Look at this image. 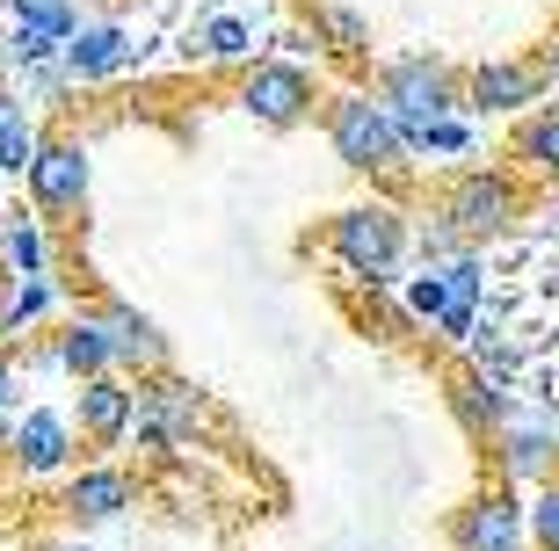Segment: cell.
Wrapping results in <instances>:
<instances>
[{"label":"cell","mask_w":559,"mask_h":551,"mask_svg":"<svg viewBox=\"0 0 559 551\" xmlns=\"http://www.w3.org/2000/svg\"><path fill=\"white\" fill-rule=\"evenodd\" d=\"M328 254L342 268H349L356 284H393L400 262H407V218H400L393 204H349V211H334L328 218Z\"/></svg>","instance_id":"cell-2"},{"label":"cell","mask_w":559,"mask_h":551,"mask_svg":"<svg viewBox=\"0 0 559 551\" xmlns=\"http://www.w3.org/2000/svg\"><path fill=\"white\" fill-rule=\"evenodd\" d=\"M59 312V284L51 276H0V334L8 342H29Z\"/></svg>","instance_id":"cell-16"},{"label":"cell","mask_w":559,"mask_h":551,"mask_svg":"<svg viewBox=\"0 0 559 551\" xmlns=\"http://www.w3.org/2000/svg\"><path fill=\"white\" fill-rule=\"evenodd\" d=\"M457 103L479 109V117H523V109L545 103V73L523 59H487L457 81Z\"/></svg>","instance_id":"cell-10"},{"label":"cell","mask_w":559,"mask_h":551,"mask_svg":"<svg viewBox=\"0 0 559 551\" xmlns=\"http://www.w3.org/2000/svg\"><path fill=\"white\" fill-rule=\"evenodd\" d=\"M51 363L66 370V378H73V385H81V378H103V370H117V356H109V334H103V320H95V312H73V320H66L59 334H51Z\"/></svg>","instance_id":"cell-17"},{"label":"cell","mask_w":559,"mask_h":551,"mask_svg":"<svg viewBox=\"0 0 559 551\" xmlns=\"http://www.w3.org/2000/svg\"><path fill=\"white\" fill-rule=\"evenodd\" d=\"M0 348H8V334H0Z\"/></svg>","instance_id":"cell-31"},{"label":"cell","mask_w":559,"mask_h":551,"mask_svg":"<svg viewBox=\"0 0 559 551\" xmlns=\"http://www.w3.org/2000/svg\"><path fill=\"white\" fill-rule=\"evenodd\" d=\"M15 399H22V363L8 356V348H0V414L15 407Z\"/></svg>","instance_id":"cell-27"},{"label":"cell","mask_w":559,"mask_h":551,"mask_svg":"<svg viewBox=\"0 0 559 551\" xmlns=\"http://www.w3.org/2000/svg\"><path fill=\"white\" fill-rule=\"evenodd\" d=\"M457 414H465L473 429H495L501 421V385L479 378V370H465V378H457Z\"/></svg>","instance_id":"cell-24"},{"label":"cell","mask_w":559,"mask_h":551,"mask_svg":"<svg viewBox=\"0 0 559 551\" xmlns=\"http://www.w3.org/2000/svg\"><path fill=\"white\" fill-rule=\"evenodd\" d=\"M189 51L204 65H248L254 59V22L248 15H211V22H197Z\"/></svg>","instance_id":"cell-19"},{"label":"cell","mask_w":559,"mask_h":551,"mask_svg":"<svg viewBox=\"0 0 559 551\" xmlns=\"http://www.w3.org/2000/svg\"><path fill=\"white\" fill-rule=\"evenodd\" d=\"M233 103L248 109L262 131H298V123L312 117V103H320V87H312V73L298 59H248Z\"/></svg>","instance_id":"cell-6"},{"label":"cell","mask_w":559,"mask_h":551,"mask_svg":"<svg viewBox=\"0 0 559 551\" xmlns=\"http://www.w3.org/2000/svg\"><path fill=\"white\" fill-rule=\"evenodd\" d=\"M37 551H95V544H81V537H44Z\"/></svg>","instance_id":"cell-28"},{"label":"cell","mask_w":559,"mask_h":551,"mask_svg":"<svg viewBox=\"0 0 559 551\" xmlns=\"http://www.w3.org/2000/svg\"><path fill=\"white\" fill-rule=\"evenodd\" d=\"M0 457H8V414H0Z\"/></svg>","instance_id":"cell-29"},{"label":"cell","mask_w":559,"mask_h":551,"mask_svg":"<svg viewBox=\"0 0 559 551\" xmlns=\"http://www.w3.org/2000/svg\"><path fill=\"white\" fill-rule=\"evenodd\" d=\"M73 435H87L95 450H117L131 435V378H117V370H103V378H81L73 385Z\"/></svg>","instance_id":"cell-12"},{"label":"cell","mask_w":559,"mask_h":551,"mask_svg":"<svg viewBox=\"0 0 559 551\" xmlns=\"http://www.w3.org/2000/svg\"><path fill=\"white\" fill-rule=\"evenodd\" d=\"M523 537H538V551H559V479H545L531 515H523Z\"/></svg>","instance_id":"cell-26"},{"label":"cell","mask_w":559,"mask_h":551,"mask_svg":"<svg viewBox=\"0 0 559 551\" xmlns=\"http://www.w3.org/2000/svg\"><path fill=\"white\" fill-rule=\"evenodd\" d=\"M451 544L457 551H523V501L516 493H479L473 508L451 523Z\"/></svg>","instance_id":"cell-15"},{"label":"cell","mask_w":559,"mask_h":551,"mask_svg":"<svg viewBox=\"0 0 559 551\" xmlns=\"http://www.w3.org/2000/svg\"><path fill=\"white\" fill-rule=\"evenodd\" d=\"M436 218L451 225L465 247L495 240V232H509V225L523 218V189H516V175H501V167H465V175H451Z\"/></svg>","instance_id":"cell-4"},{"label":"cell","mask_w":559,"mask_h":551,"mask_svg":"<svg viewBox=\"0 0 559 551\" xmlns=\"http://www.w3.org/2000/svg\"><path fill=\"white\" fill-rule=\"evenodd\" d=\"M407 153H473V123L465 117H429V123H400Z\"/></svg>","instance_id":"cell-23"},{"label":"cell","mask_w":559,"mask_h":551,"mask_svg":"<svg viewBox=\"0 0 559 551\" xmlns=\"http://www.w3.org/2000/svg\"><path fill=\"white\" fill-rule=\"evenodd\" d=\"M0 87H8V51H0Z\"/></svg>","instance_id":"cell-30"},{"label":"cell","mask_w":559,"mask_h":551,"mask_svg":"<svg viewBox=\"0 0 559 551\" xmlns=\"http://www.w3.org/2000/svg\"><path fill=\"white\" fill-rule=\"evenodd\" d=\"M312 37L328 44L334 59H371V22L342 0H312Z\"/></svg>","instance_id":"cell-20"},{"label":"cell","mask_w":559,"mask_h":551,"mask_svg":"<svg viewBox=\"0 0 559 551\" xmlns=\"http://www.w3.org/2000/svg\"><path fill=\"white\" fill-rule=\"evenodd\" d=\"M22 182H29V211L37 218H81L87 189H95V160H87L81 139H44Z\"/></svg>","instance_id":"cell-7"},{"label":"cell","mask_w":559,"mask_h":551,"mask_svg":"<svg viewBox=\"0 0 559 551\" xmlns=\"http://www.w3.org/2000/svg\"><path fill=\"white\" fill-rule=\"evenodd\" d=\"M37 145H44V131L29 117H22V103L15 109H0V175H29V160H37Z\"/></svg>","instance_id":"cell-22"},{"label":"cell","mask_w":559,"mask_h":551,"mask_svg":"<svg viewBox=\"0 0 559 551\" xmlns=\"http://www.w3.org/2000/svg\"><path fill=\"white\" fill-rule=\"evenodd\" d=\"M197 429H204V399H197V385H182L175 370L131 378V435H139V450L175 457V450L197 443Z\"/></svg>","instance_id":"cell-3"},{"label":"cell","mask_w":559,"mask_h":551,"mask_svg":"<svg viewBox=\"0 0 559 551\" xmlns=\"http://www.w3.org/2000/svg\"><path fill=\"white\" fill-rule=\"evenodd\" d=\"M95 320H103V334H109L117 378H153V370H167V334L153 327L139 306H124V298H103V306H95Z\"/></svg>","instance_id":"cell-13"},{"label":"cell","mask_w":559,"mask_h":551,"mask_svg":"<svg viewBox=\"0 0 559 551\" xmlns=\"http://www.w3.org/2000/svg\"><path fill=\"white\" fill-rule=\"evenodd\" d=\"M0 262H8V276H51V232H44V218L0 211Z\"/></svg>","instance_id":"cell-18"},{"label":"cell","mask_w":559,"mask_h":551,"mask_svg":"<svg viewBox=\"0 0 559 551\" xmlns=\"http://www.w3.org/2000/svg\"><path fill=\"white\" fill-rule=\"evenodd\" d=\"M516 160L545 182H559V109H538V117L516 123Z\"/></svg>","instance_id":"cell-21"},{"label":"cell","mask_w":559,"mask_h":551,"mask_svg":"<svg viewBox=\"0 0 559 551\" xmlns=\"http://www.w3.org/2000/svg\"><path fill=\"white\" fill-rule=\"evenodd\" d=\"M320 123H328V145L334 160L349 167V175H378V182H393L400 167H407V145H400V123L364 95V87H342L320 103Z\"/></svg>","instance_id":"cell-1"},{"label":"cell","mask_w":559,"mask_h":551,"mask_svg":"<svg viewBox=\"0 0 559 551\" xmlns=\"http://www.w3.org/2000/svg\"><path fill=\"white\" fill-rule=\"evenodd\" d=\"M552 435H545V429H516V435H509V471H516V479H538V471L545 465H552Z\"/></svg>","instance_id":"cell-25"},{"label":"cell","mask_w":559,"mask_h":551,"mask_svg":"<svg viewBox=\"0 0 559 551\" xmlns=\"http://www.w3.org/2000/svg\"><path fill=\"white\" fill-rule=\"evenodd\" d=\"M81 29V8L73 0H8V37H0V51H8V65H44L59 59V44Z\"/></svg>","instance_id":"cell-9"},{"label":"cell","mask_w":559,"mask_h":551,"mask_svg":"<svg viewBox=\"0 0 559 551\" xmlns=\"http://www.w3.org/2000/svg\"><path fill=\"white\" fill-rule=\"evenodd\" d=\"M73 450H81V435H73L66 407L8 414V457H0V465H15L22 479H51V471H66V465H73Z\"/></svg>","instance_id":"cell-8"},{"label":"cell","mask_w":559,"mask_h":551,"mask_svg":"<svg viewBox=\"0 0 559 551\" xmlns=\"http://www.w3.org/2000/svg\"><path fill=\"white\" fill-rule=\"evenodd\" d=\"M131 65V37H124V22H81L73 37L59 44V73L66 81H81V87H95V81H117Z\"/></svg>","instance_id":"cell-14"},{"label":"cell","mask_w":559,"mask_h":551,"mask_svg":"<svg viewBox=\"0 0 559 551\" xmlns=\"http://www.w3.org/2000/svg\"><path fill=\"white\" fill-rule=\"evenodd\" d=\"M59 508H66L73 530H81V523H117V515L139 508V479H131L124 465H81L59 487Z\"/></svg>","instance_id":"cell-11"},{"label":"cell","mask_w":559,"mask_h":551,"mask_svg":"<svg viewBox=\"0 0 559 551\" xmlns=\"http://www.w3.org/2000/svg\"><path fill=\"white\" fill-rule=\"evenodd\" d=\"M371 103L385 109L393 123H429V117H457V109H465V103H457V73L443 59H429V51L378 65Z\"/></svg>","instance_id":"cell-5"}]
</instances>
